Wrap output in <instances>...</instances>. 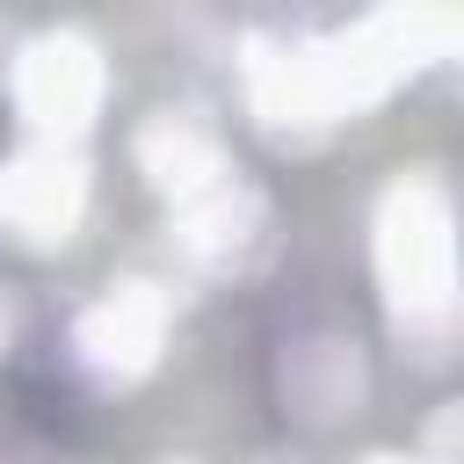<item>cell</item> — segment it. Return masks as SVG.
I'll list each match as a JSON object with an SVG mask.
<instances>
[{
  "label": "cell",
  "instance_id": "52a82bcc",
  "mask_svg": "<svg viewBox=\"0 0 464 464\" xmlns=\"http://www.w3.org/2000/svg\"><path fill=\"white\" fill-rule=\"evenodd\" d=\"M283 399L304 413V420H341L355 399H362V362H355V341L341 334H312L283 355Z\"/></svg>",
  "mask_w": 464,
  "mask_h": 464
},
{
  "label": "cell",
  "instance_id": "3957f363",
  "mask_svg": "<svg viewBox=\"0 0 464 464\" xmlns=\"http://www.w3.org/2000/svg\"><path fill=\"white\" fill-rule=\"evenodd\" d=\"M167 348V290L160 283H116L109 297H94L72 326V362L94 384H138Z\"/></svg>",
  "mask_w": 464,
  "mask_h": 464
},
{
  "label": "cell",
  "instance_id": "9c48e42d",
  "mask_svg": "<svg viewBox=\"0 0 464 464\" xmlns=\"http://www.w3.org/2000/svg\"><path fill=\"white\" fill-rule=\"evenodd\" d=\"M362 464H413V457H362Z\"/></svg>",
  "mask_w": 464,
  "mask_h": 464
},
{
  "label": "cell",
  "instance_id": "5b68a950",
  "mask_svg": "<svg viewBox=\"0 0 464 464\" xmlns=\"http://www.w3.org/2000/svg\"><path fill=\"white\" fill-rule=\"evenodd\" d=\"M261 232H268V203H261V188H246L232 174H218L210 188L174 203V246L203 268H239L261 246Z\"/></svg>",
  "mask_w": 464,
  "mask_h": 464
},
{
  "label": "cell",
  "instance_id": "277c9868",
  "mask_svg": "<svg viewBox=\"0 0 464 464\" xmlns=\"http://www.w3.org/2000/svg\"><path fill=\"white\" fill-rule=\"evenodd\" d=\"M87 210V167L72 145L36 138L29 152H14L0 167V225L29 246H65L72 225Z\"/></svg>",
  "mask_w": 464,
  "mask_h": 464
},
{
  "label": "cell",
  "instance_id": "7a4b0ae2",
  "mask_svg": "<svg viewBox=\"0 0 464 464\" xmlns=\"http://www.w3.org/2000/svg\"><path fill=\"white\" fill-rule=\"evenodd\" d=\"M102 87H109L102 51H94L80 29H44V36H29L22 58H14V109H22V123H29L36 138H51V145H72V138L94 123Z\"/></svg>",
  "mask_w": 464,
  "mask_h": 464
},
{
  "label": "cell",
  "instance_id": "ba28073f",
  "mask_svg": "<svg viewBox=\"0 0 464 464\" xmlns=\"http://www.w3.org/2000/svg\"><path fill=\"white\" fill-rule=\"evenodd\" d=\"M370 22L384 29V44L399 51L406 72L420 65H442L457 51V29H464V0H377Z\"/></svg>",
  "mask_w": 464,
  "mask_h": 464
},
{
  "label": "cell",
  "instance_id": "6da1fadb",
  "mask_svg": "<svg viewBox=\"0 0 464 464\" xmlns=\"http://www.w3.org/2000/svg\"><path fill=\"white\" fill-rule=\"evenodd\" d=\"M377 283L392 297L406 348L420 362H442L457 326V210L428 167L399 174L377 203Z\"/></svg>",
  "mask_w": 464,
  "mask_h": 464
},
{
  "label": "cell",
  "instance_id": "8992f818",
  "mask_svg": "<svg viewBox=\"0 0 464 464\" xmlns=\"http://www.w3.org/2000/svg\"><path fill=\"white\" fill-rule=\"evenodd\" d=\"M138 167H145V181H152L167 203H181V196L210 188L218 174H232V167H225V145H218L196 116H181V109H160V116L138 130Z\"/></svg>",
  "mask_w": 464,
  "mask_h": 464
}]
</instances>
